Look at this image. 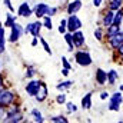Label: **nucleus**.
Segmentation results:
<instances>
[{"instance_id": "25", "label": "nucleus", "mask_w": 123, "mask_h": 123, "mask_svg": "<svg viewBox=\"0 0 123 123\" xmlns=\"http://www.w3.org/2000/svg\"><path fill=\"white\" fill-rule=\"evenodd\" d=\"M123 22V7L117 9L115 12V17H113V25H117V26H122Z\"/></svg>"}, {"instance_id": "31", "label": "nucleus", "mask_w": 123, "mask_h": 123, "mask_svg": "<svg viewBox=\"0 0 123 123\" xmlns=\"http://www.w3.org/2000/svg\"><path fill=\"white\" fill-rule=\"evenodd\" d=\"M39 40H40V43H42V46H43V49H44V52L47 53V55H50L52 56V49H50V46H49V43L42 37V36H39Z\"/></svg>"}, {"instance_id": "41", "label": "nucleus", "mask_w": 123, "mask_h": 123, "mask_svg": "<svg viewBox=\"0 0 123 123\" xmlns=\"http://www.w3.org/2000/svg\"><path fill=\"white\" fill-rule=\"evenodd\" d=\"M102 3H103V0H93V6H94V7L102 6Z\"/></svg>"}, {"instance_id": "27", "label": "nucleus", "mask_w": 123, "mask_h": 123, "mask_svg": "<svg viewBox=\"0 0 123 123\" xmlns=\"http://www.w3.org/2000/svg\"><path fill=\"white\" fill-rule=\"evenodd\" d=\"M49 120H50V122H53V123H67V122H69V119H67L66 116H63V115L52 116V117H50Z\"/></svg>"}, {"instance_id": "16", "label": "nucleus", "mask_w": 123, "mask_h": 123, "mask_svg": "<svg viewBox=\"0 0 123 123\" xmlns=\"http://www.w3.org/2000/svg\"><path fill=\"white\" fill-rule=\"evenodd\" d=\"M94 77H96V83L99 85V86H105L106 83H107V72H105L103 69H96V74H94Z\"/></svg>"}, {"instance_id": "5", "label": "nucleus", "mask_w": 123, "mask_h": 123, "mask_svg": "<svg viewBox=\"0 0 123 123\" xmlns=\"http://www.w3.org/2000/svg\"><path fill=\"white\" fill-rule=\"evenodd\" d=\"M122 44H123V30H120L119 33H116L115 36L107 37V46L110 47V50H112V52L117 50Z\"/></svg>"}, {"instance_id": "37", "label": "nucleus", "mask_w": 123, "mask_h": 123, "mask_svg": "<svg viewBox=\"0 0 123 123\" xmlns=\"http://www.w3.org/2000/svg\"><path fill=\"white\" fill-rule=\"evenodd\" d=\"M62 66H63V67H66V69H70V70H72V64L69 63L67 57H64V56H62Z\"/></svg>"}, {"instance_id": "28", "label": "nucleus", "mask_w": 123, "mask_h": 123, "mask_svg": "<svg viewBox=\"0 0 123 123\" xmlns=\"http://www.w3.org/2000/svg\"><path fill=\"white\" fill-rule=\"evenodd\" d=\"M94 37H96V40H99V42H103V39H105V29L103 27H97L96 30H94Z\"/></svg>"}, {"instance_id": "1", "label": "nucleus", "mask_w": 123, "mask_h": 123, "mask_svg": "<svg viewBox=\"0 0 123 123\" xmlns=\"http://www.w3.org/2000/svg\"><path fill=\"white\" fill-rule=\"evenodd\" d=\"M3 122L6 123H20L25 122V115L22 112V107L19 105H12L7 107V113H6V117Z\"/></svg>"}, {"instance_id": "22", "label": "nucleus", "mask_w": 123, "mask_h": 123, "mask_svg": "<svg viewBox=\"0 0 123 123\" xmlns=\"http://www.w3.org/2000/svg\"><path fill=\"white\" fill-rule=\"evenodd\" d=\"M117 79H119V73H117L115 69H112V70L107 72V83H109L110 86H115L116 82H117Z\"/></svg>"}, {"instance_id": "10", "label": "nucleus", "mask_w": 123, "mask_h": 123, "mask_svg": "<svg viewBox=\"0 0 123 123\" xmlns=\"http://www.w3.org/2000/svg\"><path fill=\"white\" fill-rule=\"evenodd\" d=\"M85 43H86V37H85V33L80 30H76L73 31V44H74V47L76 49H82L83 46H85Z\"/></svg>"}, {"instance_id": "38", "label": "nucleus", "mask_w": 123, "mask_h": 123, "mask_svg": "<svg viewBox=\"0 0 123 123\" xmlns=\"http://www.w3.org/2000/svg\"><path fill=\"white\" fill-rule=\"evenodd\" d=\"M109 96H110V93L107 92V90H105V92L100 93V99H102V100H106V99H109Z\"/></svg>"}, {"instance_id": "21", "label": "nucleus", "mask_w": 123, "mask_h": 123, "mask_svg": "<svg viewBox=\"0 0 123 123\" xmlns=\"http://www.w3.org/2000/svg\"><path fill=\"white\" fill-rule=\"evenodd\" d=\"M122 30V26H117V25H110L109 27H106L105 29V37H110V36H115L116 33H119V31Z\"/></svg>"}, {"instance_id": "33", "label": "nucleus", "mask_w": 123, "mask_h": 123, "mask_svg": "<svg viewBox=\"0 0 123 123\" xmlns=\"http://www.w3.org/2000/svg\"><path fill=\"white\" fill-rule=\"evenodd\" d=\"M55 100H56L57 105H66V102H67V96H66L63 92H60V94H57Z\"/></svg>"}, {"instance_id": "43", "label": "nucleus", "mask_w": 123, "mask_h": 123, "mask_svg": "<svg viewBox=\"0 0 123 123\" xmlns=\"http://www.w3.org/2000/svg\"><path fill=\"white\" fill-rule=\"evenodd\" d=\"M119 90H120V92H123V85H120V86H119Z\"/></svg>"}, {"instance_id": "18", "label": "nucleus", "mask_w": 123, "mask_h": 123, "mask_svg": "<svg viewBox=\"0 0 123 123\" xmlns=\"http://www.w3.org/2000/svg\"><path fill=\"white\" fill-rule=\"evenodd\" d=\"M16 22H17V16H16V14H13L12 12H7V13L4 14V23H3V26L10 29Z\"/></svg>"}, {"instance_id": "6", "label": "nucleus", "mask_w": 123, "mask_h": 123, "mask_svg": "<svg viewBox=\"0 0 123 123\" xmlns=\"http://www.w3.org/2000/svg\"><path fill=\"white\" fill-rule=\"evenodd\" d=\"M23 33H25V29L22 27V25H19L17 22L10 27V34H9V42L10 43H16L22 36H23Z\"/></svg>"}, {"instance_id": "2", "label": "nucleus", "mask_w": 123, "mask_h": 123, "mask_svg": "<svg viewBox=\"0 0 123 123\" xmlns=\"http://www.w3.org/2000/svg\"><path fill=\"white\" fill-rule=\"evenodd\" d=\"M16 99H17V93L13 92V90L9 89V87H4V89L0 92V105H1V106L9 107V106H12V105L16 103Z\"/></svg>"}, {"instance_id": "32", "label": "nucleus", "mask_w": 123, "mask_h": 123, "mask_svg": "<svg viewBox=\"0 0 123 123\" xmlns=\"http://www.w3.org/2000/svg\"><path fill=\"white\" fill-rule=\"evenodd\" d=\"M76 110H77V106H76L73 102H66V112H67V115L74 113Z\"/></svg>"}, {"instance_id": "42", "label": "nucleus", "mask_w": 123, "mask_h": 123, "mask_svg": "<svg viewBox=\"0 0 123 123\" xmlns=\"http://www.w3.org/2000/svg\"><path fill=\"white\" fill-rule=\"evenodd\" d=\"M4 86V74L0 72V87H3Z\"/></svg>"}, {"instance_id": "12", "label": "nucleus", "mask_w": 123, "mask_h": 123, "mask_svg": "<svg viewBox=\"0 0 123 123\" xmlns=\"http://www.w3.org/2000/svg\"><path fill=\"white\" fill-rule=\"evenodd\" d=\"M49 4L47 3H37L34 7H33V14L37 17V19H42L43 16L47 14V10H49Z\"/></svg>"}, {"instance_id": "24", "label": "nucleus", "mask_w": 123, "mask_h": 123, "mask_svg": "<svg viewBox=\"0 0 123 123\" xmlns=\"http://www.w3.org/2000/svg\"><path fill=\"white\" fill-rule=\"evenodd\" d=\"M30 116H33V122H37V123L44 122V117H43V115H42V112H40L39 109H31Z\"/></svg>"}, {"instance_id": "45", "label": "nucleus", "mask_w": 123, "mask_h": 123, "mask_svg": "<svg viewBox=\"0 0 123 123\" xmlns=\"http://www.w3.org/2000/svg\"><path fill=\"white\" fill-rule=\"evenodd\" d=\"M59 1H63V0H59Z\"/></svg>"}, {"instance_id": "4", "label": "nucleus", "mask_w": 123, "mask_h": 123, "mask_svg": "<svg viewBox=\"0 0 123 123\" xmlns=\"http://www.w3.org/2000/svg\"><path fill=\"white\" fill-rule=\"evenodd\" d=\"M123 103V92H115L109 96V103H107V110L110 112H119L120 105Z\"/></svg>"}, {"instance_id": "26", "label": "nucleus", "mask_w": 123, "mask_h": 123, "mask_svg": "<svg viewBox=\"0 0 123 123\" xmlns=\"http://www.w3.org/2000/svg\"><path fill=\"white\" fill-rule=\"evenodd\" d=\"M42 23H43V27L47 29V30H52L53 29V22H52V17L50 16H43L42 17Z\"/></svg>"}, {"instance_id": "39", "label": "nucleus", "mask_w": 123, "mask_h": 123, "mask_svg": "<svg viewBox=\"0 0 123 123\" xmlns=\"http://www.w3.org/2000/svg\"><path fill=\"white\" fill-rule=\"evenodd\" d=\"M37 43H39V37H36V36H33V39H31V42H30L31 47H36V46H37Z\"/></svg>"}, {"instance_id": "29", "label": "nucleus", "mask_w": 123, "mask_h": 123, "mask_svg": "<svg viewBox=\"0 0 123 123\" xmlns=\"http://www.w3.org/2000/svg\"><path fill=\"white\" fill-rule=\"evenodd\" d=\"M36 73H37V72H36V67H34L33 64H29V66L26 67V73H25V74H26L27 79H33V76H34Z\"/></svg>"}, {"instance_id": "40", "label": "nucleus", "mask_w": 123, "mask_h": 123, "mask_svg": "<svg viewBox=\"0 0 123 123\" xmlns=\"http://www.w3.org/2000/svg\"><path fill=\"white\" fill-rule=\"evenodd\" d=\"M69 73H70V69H66V67H62V74H63L64 77H67V76H69Z\"/></svg>"}, {"instance_id": "3", "label": "nucleus", "mask_w": 123, "mask_h": 123, "mask_svg": "<svg viewBox=\"0 0 123 123\" xmlns=\"http://www.w3.org/2000/svg\"><path fill=\"white\" fill-rule=\"evenodd\" d=\"M74 62L79 64V66H82V67H89L90 64L93 63V59L92 56H90V53L87 52V50H74Z\"/></svg>"}, {"instance_id": "19", "label": "nucleus", "mask_w": 123, "mask_h": 123, "mask_svg": "<svg viewBox=\"0 0 123 123\" xmlns=\"http://www.w3.org/2000/svg\"><path fill=\"white\" fill-rule=\"evenodd\" d=\"M63 37H64V42L67 43V50L70 52V53H73L74 50H76V47H74V44H73V33L72 31H66L64 34H63Z\"/></svg>"}, {"instance_id": "23", "label": "nucleus", "mask_w": 123, "mask_h": 123, "mask_svg": "<svg viewBox=\"0 0 123 123\" xmlns=\"http://www.w3.org/2000/svg\"><path fill=\"white\" fill-rule=\"evenodd\" d=\"M73 80H63L60 83H57L56 85V89L59 90V92H64V90H67V89H70L72 86H73Z\"/></svg>"}, {"instance_id": "20", "label": "nucleus", "mask_w": 123, "mask_h": 123, "mask_svg": "<svg viewBox=\"0 0 123 123\" xmlns=\"http://www.w3.org/2000/svg\"><path fill=\"white\" fill-rule=\"evenodd\" d=\"M4 29L6 27L0 22V55L4 53V50H6V30Z\"/></svg>"}, {"instance_id": "7", "label": "nucleus", "mask_w": 123, "mask_h": 123, "mask_svg": "<svg viewBox=\"0 0 123 123\" xmlns=\"http://www.w3.org/2000/svg\"><path fill=\"white\" fill-rule=\"evenodd\" d=\"M42 27H43V23H42L40 19H37L36 22H31V23H29V25L25 27V33L39 37V36H40V31H42Z\"/></svg>"}, {"instance_id": "14", "label": "nucleus", "mask_w": 123, "mask_h": 123, "mask_svg": "<svg viewBox=\"0 0 123 123\" xmlns=\"http://www.w3.org/2000/svg\"><path fill=\"white\" fill-rule=\"evenodd\" d=\"M47 96H49V89H47V85L42 80V85H40V89H39V92L37 94L34 96V99L39 102V103H43L46 99H47Z\"/></svg>"}, {"instance_id": "13", "label": "nucleus", "mask_w": 123, "mask_h": 123, "mask_svg": "<svg viewBox=\"0 0 123 123\" xmlns=\"http://www.w3.org/2000/svg\"><path fill=\"white\" fill-rule=\"evenodd\" d=\"M31 14H33V9L30 7V4L27 1H23V3L19 4V7H17V16H20V17H29Z\"/></svg>"}, {"instance_id": "35", "label": "nucleus", "mask_w": 123, "mask_h": 123, "mask_svg": "<svg viewBox=\"0 0 123 123\" xmlns=\"http://www.w3.org/2000/svg\"><path fill=\"white\" fill-rule=\"evenodd\" d=\"M3 3H4V6L9 9V12H12V13H14L16 12V9L13 7V4H12V0H3Z\"/></svg>"}, {"instance_id": "8", "label": "nucleus", "mask_w": 123, "mask_h": 123, "mask_svg": "<svg viewBox=\"0 0 123 123\" xmlns=\"http://www.w3.org/2000/svg\"><path fill=\"white\" fill-rule=\"evenodd\" d=\"M82 26H83V23H82V20L79 19L77 14H69V17H67V31L73 33V31L82 29Z\"/></svg>"}, {"instance_id": "11", "label": "nucleus", "mask_w": 123, "mask_h": 123, "mask_svg": "<svg viewBox=\"0 0 123 123\" xmlns=\"http://www.w3.org/2000/svg\"><path fill=\"white\" fill-rule=\"evenodd\" d=\"M82 6H83V0H72L66 6V13L67 14H77V12L82 9Z\"/></svg>"}, {"instance_id": "17", "label": "nucleus", "mask_w": 123, "mask_h": 123, "mask_svg": "<svg viewBox=\"0 0 123 123\" xmlns=\"http://www.w3.org/2000/svg\"><path fill=\"white\" fill-rule=\"evenodd\" d=\"M92 97H93V93H92V92L86 93V94L82 97L80 106H82V109H83V110H89V109H92V106H93Z\"/></svg>"}, {"instance_id": "9", "label": "nucleus", "mask_w": 123, "mask_h": 123, "mask_svg": "<svg viewBox=\"0 0 123 123\" xmlns=\"http://www.w3.org/2000/svg\"><path fill=\"white\" fill-rule=\"evenodd\" d=\"M40 85H42V80L30 79L29 83L26 85V93H27V96L34 97V96L37 94V92H39V89H40Z\"/></svg>"}, {"instance_id": "36", "label": "nucleus", "mask_w": 123, "mask_h": 123, "mask_svg": "<svg viewBox=\"0 0 123 123\" xmlns=\"http://www.w3.org/2000/svg\"><path fill=\"white\" fill-rule=\"evenodd\" d=\"M6 113H7V107L0 105V122H3V120H4V117H6Z\"/></svg>"}, {"instance_id": "15", "label": "nucleus", "mask_w": 123, "mask_h": 123, "mask_svg": "<svg viewBox=\"0 0 123 123\" xmlns=\"http://www.w3.org/2000/svg\"><path fill=\"white\" fill-rule=\"evenodd\" d=\"M113 17H115V12L107 9V10L103 13V17H102V27H103V29L109 27V26L113 23Z\"/></svg>"}, {"instance_id": "30", "label": "nucleus", "mask_w": 123, "mask_h": 123, "mask_svg": "<svg viewBox=\"0 0 123 123\" xmlns=\"http://www.w3.org/2000/svg\"><path fill=\"white\" fill-rule=\"evenodd\" d=\"M57 30H59V33H60V34H64V33L67 31V19H62L60 23H59Z\"/></svg>"}, {"instance_id": "44", "label": "nucleus", "mask_w": 123, "mask_h": 123, "mask_svg": "<svg viewBox=\"0 0 123 123\" xmlns=\"http://www.w3.org/2000/svg\"><path fill=\"white\" fill-rule=\"evenodd\" d=\"M0 72H1V64H0Z\"/></svg>"}, {"instance_id": "34", "label": "nucleus", "mask_w": 123, "mask_h": 123, "mask_svg": "<svg viewBox=\"0 0 123 123\" xmlns=\"http://www.w3.org/2000/svg\"><path fill=\"white\" fill-rule=\"evenodd\" d=\"M57 12H59V7H56V6H50L49 10H47V16L53 17L55 14H57Z\"/></svg>"}]
</instances>
